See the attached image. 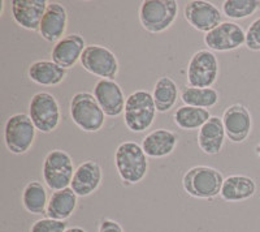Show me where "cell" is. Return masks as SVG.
I'll use <instances>...</instances> for the list:
<instances>
[{"instance_id":"1","label":"cell","mask_w":260,"mask_h":232,"mask_svg":"<svg viewBox=\"0 0 260 232\" xmlns=\"http://www.w3.org/2000/svg\"><path fill=\"white\" fill-rule=\"evenodd\" d=\"M115 166L122 182L138 184L148 172V157L142 145L134 141H125L116 149Z\"/></svg>"},{"instance_id":"2","label":"cell","mask_w":260,"mask_h":232,"mask_svg":"<svg viewBox=\"0 0 260 232\" xmlns=\"http://www.w3.org/2000/svg\"><path fill=\"white\" fill-rule=\"evenodd\" d=\"M156 104L152 93L147 90H136L126 97L124 110V123L129 131L142 133L151 128L156 119Z\"/></svg>"},{"instance_id":"3","label":"cell","mask_w":260,"mask_h":232,"mask_svg":"<svg viewBox=\"0 0 260 232\" xmlns=\"http://www.w3.org/2000/svg\"><path fill=\"white\" fill-rule=\"evenodd\" d=\"M224 176L219 170L210 166H195L185 172L182 187L194 198L211 199L221 193Z\"/></svg>"},{"instance_id":"4","label":"cell","mask_w":260,"mask_h":232,"mask_svg":"<svg viewBox=\"0 0 260 232\" xmlns=\"http://www.w3.org/2000/svg\"><path fill=\"white\" fill-rule=\"evenodd\" d=\"M178 16L176 0H145L138 11L139 22L151 34L164 33L175 24Z\"/></svg>"},{"instance_id":"5","label":"cell","mask_w":260,"mask_h":232,"mask_svg":"<svg viewBox=\"0 0 260 232\" xmlns=\"http://www.w3.org/2000/svg\"><path fill=\"white\" fill-rule=\"evenodd\" d=\"M72 122L83 132H99L106 124V113L92 93H76L69 103Z\"/></svg>"},{"instance_id":"6","label":"cell","mask_w":260,"mask_h":232,"mask_svg":"<svg viewBox=\"0 0 260 232\" xmlns=\"http://www.w3.org/2000/svg\"><path fill=\"white\" fill-rule=\"evenodd\" d=\"M73 158L61 149H53L47 153L42 167L43 182L52 192L69 188L74 176Z\"/></svg>"},{"instance_id":"7","label":"cell","mask_w":260,"mask_h":232,"mask_svg":"<svg viewBox=\"0 0 260 232\" xmlns=\"http://www.w3.org/2000/svg\"><path fill=\"white\" fill-rule=\"evenodd\" d=\"M4 143L12 154L22 155L31 149L37 128L26 113H15L4 124Z\"/></svg>"},{"instance_id":"8","label":"cell","mask_w":260,"mask_h":232,"mask_svg":"<svg viewBox=\"0 0 260 232\" xmlns=\"http://www.w3.org/2000/svg\"><path fill=\"white\" fill-rule=\"evenodd\" d=\"M32 124L41 133H52L61 122V111L56 97L48 92H39L32 96L29 103V113Z\"/></svg>"},{"instance_id":"9","label":"cell","mask_w":260,"mask_h":232,"mask_svg":"<svg viewBox=\"0 0 260 232\" xmlns=\"http://www.w3.org/2000/svg\"><path fill=\"white\" fill-rule=\"evenodd\" d=\"M81 66L99 80H113L120 71L117 56L106 46L89 45L81 56Z\"/></svg>"},{"instance_id":"10","label":"cell","mask_w":260,"mask_h":232,"mask_svg":"<svg viewBox=\"0 0 260 232\" xmlns=\"http://www.w3.org/2000/svg\"><path fill=\"white\" fill-rule=\"evenodd\" d=\"M220 73L219 59L210 50L197 51L187 64V83L194 88H212Z\"/></svg>"},{"instance_id":"11","label":"cell","mask_w":260,"mask_h":232,"mask_svg":"<svg viewBox=\"0 0 260 232\" xmlns=\"http://www.w3.org/2000/svg\"><path fill=\"white\" fill-rule=\"evenodd\" d=\"M204 45L208 50L228 52L242 47L246 43V32L236 22H221L219 26L204 34Z\"/></svg>"},{"instance_id":"12","label":"cell","mask_w":260,"mask_h":232,"mask_svg":"<svg viewBox=\"0 0 260 232\" xmlns=\"http://www.w3.org/2000/svg\"><path fill=\"white\" fill-rule=\"evenodd\" d=\"M183 16L190 26L204 34H207L222 22L220 9L206 0H192L185 4Z\"/></svg>"},{"instance_id":"13","label":"cell","mask_w":260,"mask_h":232,"mask_svg":"<svg viewBox=\"0 0 260 232\" xmlns=\"http://www.w3.org/2000/svg\"><path fill=\"white\" fill-rule=\"evenodd\" d=\"M221 119L231 142L242 143L247 140L252 129V118L246 106L241 103L232 104L224 111Z\"/></svg>"},{"instance_id":"14","label":"cell","mask_w":260,"mask_h":232,"mask_svg":"<svg viewBox=\"0 0 260 232\" xmlns=\"http://www.w3.org/2000/svg\"><path fill=\"white\" fill-rule=\"evenodd\" d=\"M92 94L106 116L117 118L124 113L126 98L122 88L115 80H99L95 83Z\"/></svg>"},{"instance_id":"15","label":"cell","mask_w":260,"mask_h":232,"mask_svg":"<svg viewBox=\"0 0 260 232\" xmlns=\"http://www.w3.org/2000/svg\"><path fill=\"white\" fill-rule=\"evenodd\" d=\"M68 27V11L57 2H50L39 25L38 33L46 42L56 43L65 37Z\"/></svg>"},{"instance_id":"16","label":"cell","mask_w":260,"mask_h":232,"mask_svg":"<svg viewBox=\"0 0 260 232\" xmlns=\"http://www.w3.org/2000/svg\"><path fill=\"white\" fill-rule=\"evenodd\" d=\"M86 47L87 45L82 36L68 34L53 45L51 51V60L68 71L80 62Z\"/></svg>"},{"instance_id":"17","label":"cell","mask_w":260,"mask_h":232,"mask_svg":"<svg viewBox=\"0 0 260 232\" xmlns=\"http://www.w3.org/2000/svg\"><path fill=\"white\" fill-rule=\"evenodd\" d=\"M50 2L47 0H12V17L18 26L38 32L41 21Z\"/></svg>"},{"instance_id":"18","label":"cell","mask_w":260,"mask_h":232,"mask_svg":"<svg viewBox=\"0 0 260 232\" xmlns=\"http://www.w3.org/2000/svg\"><path fill=\"white\" fill-rule=\"evenodd\" d=\"M102 180H103L102 166L94 159H89L76 168L71 188L78 197H87L99 189Z\"/></svg>"},{"instance_id":"19","label":"cell","mask_w":260,"mask_h":232,"mask_svg":"<svg viewBox=\"0 0 260 232\" xmlns=\"http://www.w3.org/2000/svg\"><path fill=\"white\" fill-rule=\"evenodd\" d=\"M225 133L222 119L219 116H211L206 124L199 129L198 146L199 149L208 155L219 154L225 142Z\"/></svg>"},{"instance_id":"20","label":"cell","mask_w":260,"mask_h":232,"mask_svg":"<svg viewBox=\"0 0 260 232\" xmlns=\"http://www.w3.org/2000/svg\"><path fill=\"white\" fill-rule=\"evenodd\" d=\"M178 137L169 129L159 128L146 134L142 140V148L150 158H164L175 152Z\"/></svg>"},{"instance_id":"21","label":"cell","mask_w":260,"mask_h":232,"mask_svg":"<svg viewBox=\"0 0 260 232\" xmlns=\"http://www.w3.org/2000/svg\"><path fill=\"white\" fill-rule=\"evenodd\" d=\"M255 193L256 183L254 179L246 175H231L224 179L220 197L228 202H242L254 197Z\"/></svg>"},{"instance_id":"22","label":"cell","mask_w":260,"mask_h":232,"mask_svg":"<svg viewBox=\"0 0 260 232\" xmlns=\"http://www.w3.org/2000/svg\"><path fill=\"white\" fill-rule=\"evenodd\" d=\"M67 69L61 68L52 60H37L27 68L30 81L41 86H57L67 77Z\"/></svg>"},{"instance_id":"23","label":"cell","mask_w":260,"mask_h":232,"mask_svg":"<svg viewBox=\"0 0 260 232\" xmlns=\"http://www.w3.org/2000/svg\"><path fill=\"white\" fill-rule=\"evenodd\" d=\"M78 205V196L74 193L71 187L61 189V191L52 192L48 199L47 210H46V217L51 219L64 220L73 215Z\"/></svg>"},{"instance_id":"24","label":"cell","mask_w":260,"mask_h":232,"mask_svg":"<svg viewBox=\"0 0 260 232\" xmlns=\"http://www.w3.org/2000/svg\"><path fill=\"white\" fill-rule=\"evenodd\" d=\"M152 97L156 104L157 112H168L172 108H175L178 98L181 97L177 82L169 76H162L155 83Z\"/></svg>"},{"instance_id":"25","label":"cell","mask_w":260,"mask_h":232,"mask_svg":"<svg viewBox=\"0 0 260 232\" xmlns=\"http://www.w3.org/2000/svg\"><path fill=\"white\" fill-rule=\"evenodd\" d=\"M48 199L50 197H48L46 188L37 180H30L25 185L22 196H21V201H22V206L25 210L30 214L36 215L46 214Z\"/></svg>"},{"instance_id":"26","label":"cell","mask_w":260,"mask_h":232,"mask_svg":"<svg viewBox=\"0 0 260 232\" xmlns=\"http://www.w3.org/2000/svg\"><path fill=\"white\" fill-rule=\"evenodd\" d=\"M219 92L213 88H194L186 85L181 89V101L185 106L208 110L215 107L219 103Z\"/></svg>"},{"instance_id":"27","label":"cell","mask_w":260,"mask_h":232,"mask_svg":"<svg viewBox=\"0 0 260 232\" xmlns=\"http://www.w3.org/2000/svg\"><path fill=\"white\" fill-rule=\"evenodd\" d=\"M211 113L206 108L181 106L173 115L175 124L182 131H197L201 129L210 120Z\"/></svg>"},{"instance_id":"28","label":"cell","mask_w":260,"mask_h":232,"mask_svg":"<svg viewBox=\"0 0 260 232\" xmlns=\"http://www.w3.org/2000/svg\"><path fill=\"white\" fill-rule=\"evenodd\" d=\"M260 9V0H225L222 12L233 20H242L254 15Z\"/></svg>"},{"instance_id":"29","label":"cell","mask_w":260,"mask_h":232,"mask_svg":"<svg viewBox=\"0 0 260 232\" xmlns=\"http://www.w3.org/2000/svg\"><path fill=\"white\" fill-rule=\"evenodd\" d=\"M68 228V223L64 220L51 219V218H42L36 220L30 227V232H65Z\"/></svg>"},{"instance_id":"30","label":"cell","mask_w":260,"mask_h":232,"mask_svg":"<svg viewBox=\"0 0 260 232\" xmlns=\"http://www.w3.org/2000/svg\"><path fill=\"white\" fill-rule=\"evenodd\" d=\"M246 47L251 51H260V17L255 18L246 32Z\"/></svg>"},{"instance_id":"31","label":"cell","mask_w":260,"mask_h":232,"mask_svg":"<svg viewBox=\"0 0 260 232\" xmlns=\"http://www.w3.org/2000/svg\"><path fill=\"white\" fill-rule=\"evenodd\" d=\"M98 232H125L122 226L113 219H103L99 224Z\"/></svg>"},{"instance_id":"32","label":"cell","mask_w":260,"mask_h":232,"mask_svg":"<svg viewBox=\"0 0 260 232\" xmlns=\"http://www.w3.org/2000/svg\"><path fill=\"white\" fill-rule=\"evenodd\" d=\"M65 232H87L83 227H78V226H73V227H68V228L65 229Z\"/></svg>"},{"instance_id":"33","label":"cell","mask_w":260,"mask_h":232,"mask_svg":"<svg viewBox=\"0 0 260 232\" xmlns=\"http://www.w3.org/2000/svg\"><path fill=\"white\" fill-rule=\"evenodd\" d=\"M255 153H256L257 157L260 158V143H257V145L255 146Z\"/></svg>"}]
</instances>
